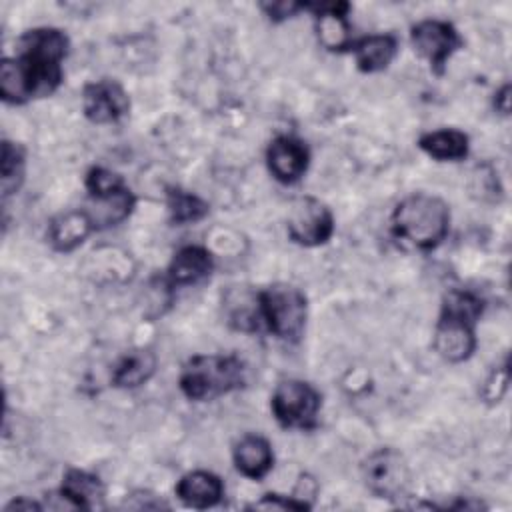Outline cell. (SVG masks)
Here are the masks:
<instances>
[{"instance_id":"cell-1","label":"cell","mask_w":512,"mask_h":512,"mask_svg":"<svg viewBox=\"0 0 512 512\" xmlns=\"http://www.w3.org/2000/svg\"><path fill=\"white\" fill-rule=\"evenodd\" d=\"M70 40L54 26L26 30L18 40L16 58L0 62V96L8 104H26L58 90L64 78L62 62Z\"/></svg>"},{"instance_id":"cell-2","label":"cell","mask_w":512,"mask_h":512,"mask_svg":"<svg viewBox=\"0 0 512 512\" xmlns=\"http://www.w3.org/2000/svg\"><path fill=\"white\" fill-rule=\"evenodd\" d=\"M484 300L472 290H450L434 328V350L452 364L468 360L476 350V322Z\"/></svg>"},{"instance_id":"cell-3","label":"cell","mask_w":512,"mask_h":512,"mask_svg":"<svg viewBox=\"0 0 512 512\" xmlns=\"http://www.w3.org/2000/svg\"><path fill=\"white\" fill-rule=\"evenodd\" d=\"M448 230L450 208L432 194H410L392 212V234L418 250L436 248L448 236Z\"/></svg>"},{"instance_id":"cell-4","label":"cell","mask_w":512,"mask_h":512,"mask_svg":"<svg viewBox=\"0 0 512 512\" xmlns=\"http://www.w3.org/2000/svg\"><path fill=\"white\" fill-rule=\"evenodd\" d=\"M178 384L188 400H214L244 388L246 364L234 354L192 356L184 364Z\"/></svg>"},{"instance_id":"cell-5","label":"cell","mask_w":512,"mask_h":512,"mask_svg":"<svg viewBox=\"0 0 512 512\" xmlns=\"http://www.w3.org/2000/svg\"><path fill=\"white\" fill-rule=\"evenodd\" d=\"M256 318L270 334L284 342H298L306 328L308 302L292 284H272L256 294Z\"/></svg>"},{"instance_id":"cell-6","label":"cell","mask_w":512,"mask_h":512,"mask_svg":"<svg viewBox=\"0 0 512 512\" xmlns=\"http://www.w3.org/2000/svg\"><path fill=\"white\" fill-rule=\"evenodd\" d=\"M322 406L320 392L304 380L280 382L270 398V408L276 422L282 428L312 430L318 424V412Z\"/></svg>"},{"instance_id":"cell-7","label":"cell","mask_w":512,"mask_h":512,"mask_svg":"<svg viewBox=\"0 0 512 512\" xmlns=\"http://www.w3.org/2000/svg\"><path fill=\"white\" fill-rule=\"evenodd\" d=\"M410 42L414 50L430 64L434 74H444L448 60L464 46L456 26L448 20L426 18L410 28Z\"/></svg>"},{"instance_id":"cell-8","label":"cell","mask_w":512,"mask_h":512,"mask_svg":"<svg viewBox=\"0 0 512 512\" xmlns=\"http://www.w3.org/2000/svg\"><path fill=\"white\" fill-rule=\"evenodd\" d=\"M286 230L288 238L300 246H320L326 244L334 234V216L318 198L302 196L292 202Z\"/></svg>"},{"instance_id":"cell-9","label":"cell","mask_w":512,"mask_h":512,"mask_svg":"<svg viewBox=\"0 0 512 512\" xmlns=\"http://www.w3.org/2000/svg\"><path fill=\"white\" fill-rule=\"evenodd\" d=\"M364 480L378 498H400L410 484L404 456L394 448H378L364 460Z\"/></svg>"},{"instance_id":"cell-10","label":"cell","mask_w":512,"mask_h":512,"mask_svg":"<svg viewBox=\"0 0 512 512\" xmlns=\"http://www.w3.org/2000/svg\"><path fill=\"white\" fill-rule=\"evenodd\" d=\"M82 110L94 124H114L130 112V98L120 82L102 78L84 86Z\"/></svg>"},{"instance_id":"cell-11","label":"cell","mask_w":512,"mask_h":512,"mask_svg":"<svg viewBox=\"0 0 512 512\" xmlns=\"http://www.w3.org/2000/svg\"><path fill=\"white\" fill-rule=\"evenodd\" d=\"M266 164L278 182L294 184L308 170L310 150L296 136H276L266 148Z\"/></svg>"},{"instance_id":"cell-12","label":"cell","mask_w":512,"mask_h":512,"mask_svg":"<svg viewBox=\"0 0 512 512\" xmlns=\"http://www.w3.org/2000/svg\"><path fill=\"white\" fill-rule=\"evenodd\" d=\"M306 10L314 14L316 34L324 48L342 52L348 50L352 44L350 38V24H348V2H320V4H308Z\"/></svg>"},{"instance_id":"cell-13","label":"cell","mask_w":512,"mask_h":512,"mask_svg":"<svg viewBox=\"0 0 512 512\" xmlns=\"http://www.w3.org/2000/svg\"><path fill=\"white\" fill-rule=\"evenodd\" d=\"M214 268V258L204 246H184L180 248L168 264L166 284L170 288L190 286L206 276H210Z\"/></svg>"},{"instance_id":"cell-14","label":"cell","mask_w":512,"mask_h":512,"mask_svg":"<svg viewBox=\"0 0 512 512\" xmlns=\"http://www.w3.org/2000/svg\"><path fill=\"white\" fill-rule=\"evenodd\" d=\"M96 230L86 210H68L54 216L48 224V242L58 252H72Z\"/></svg>"},{"instance_id":"cell-15","label":"cell","mask_w":512,"mask_h":512,"mask_svg":"<svg viewBox=\"0 0 512 512\" xmlns=\"http://www.w3.org/2000/svg\"><path fill=\"white\" fill-rule=\"evenodd\" d=\"M232 458L236 470L250 480H262L274 466L272 444L260 434H244L234 444Z\"/></svg>"},{"instance_id":"cell-16","label":"cell","mask_w":512,"mask_h":512,"mask_svg":"<svg viewBox=\"0 0 512 512\" xmlns=\"http://www.w3.org/2000/svg\"><path fill=\"white\" fill-rule=\"evenodd\" d=\"M104 492H106L104 484L96 474L78 470V468H70L62 476V486L58 490V496L70 508L94 510V508L102 506Z\"/></svg>"},{"instance_id":"cell-17","label":"cell","mask_w":512,"mask_h":512,"mask_svg":"<svg viewBox=\"0 0 512 512\" xmlns=\"http://www.w3.org/2000/svg\"><path fill=\"white\" fill-rule=\"evenodd\" d=\"M360 72L372 74L388 68L398 54V38L394 34H368L358 40H352L348 48Z\"/></svg>"},{"instance_id":"cell-18","label":"cell","mask_w":512,"mask_h":512,"mask_svg":"<svg viewBox=\"0 0 512 512\" xmlns=\"http://www.w3.org/2000/svg\"><path fill=\"white\" fill-rule=\"evenodd\" d=\"M176 496L192 508L216 506L224 496L222 478L208 470H192L176 484Z\"/></svg>"},{"instance_id":"cell-19","label":"cell","mask_w":512,"mask_h":512,"mask_svg":"<svg viewBox=\"0 0 512 512\" xmlns=\"http://www.w3.org/2000/svg\"><path fill=\"white\" fill-rule=\"evenodd\" d=\"M88 198H90V208H84V210L90 214L96 230L110 228L124 222L136 206V196L128 186L112 194L88 196Z\"/></svg>"},{"instance_id":"cell-20","label":"cell","mask_w":512,"mask_h":512,"mask_svg":"<svg viewBox=\"0 0 512 512\" xmlns=\"http://www.w3.org/2000/svg\"><path fill=\"white\" fill-rule=\"evenodd\" d=\"M418 146L430 158L440 162H458L468 156L470 138L462 130L442 128L434 132H426L420 136Z\"/></svg>"},{"instance_id":"cell-21","label":"cell","mask_w":512,"mask_h":512,"mask_svg":"<svg viewBox=\"0 0 512 512\" xmlns=\"http://www.w3.org/2000/svg\"><path fill=\"white\" fill-rule=\"evenodd\" d=\"M156 370V354L148 348L126 352L112 370V384L118 388H138L146 384Z\"/></svg>"},{"instance_id":"cell-22","label":"cell","mask_w":512,"mask_h":512,"mask_svg":"<svg viewBox=\"0 0 512 512\" xmlns=\"http://www.w3.org/2000/svg\"><path fill=\"white\" fill-rule=\"evenodd\" d=\"M26 174V150L24 146L4 140L2 142V160H0V182L4 200L20 190Z\"/></svg>"},{"instance_id":"cell-23","label":"cell","mask_w":512,"mask_h":512,"mask_svg":"<svg viewBox=\"0 0 512 512\" xmlns=\"http://www.w3.org/2000/svg\"><path fill=\"white\" fill-rule=\"evenodd\" d=\"M166 206L170 212V220L174 224H190L208 216L210 206L198 194L188 192L184 188H168Z\"/></svg>"},{"instance_id":"cell-24","label":"cell","mask_w":512,"mask_h":512,"mask_svg":"<svg viewBox=\"0 0 512 512\" xmlns=\"http://www.w3.org/2000/svg\"><path fill=\"white\" fill-rule=\"evenodd\" d=\"M508 382H510V368H508V358H504V364L492 370V374L488 376V380L482 388L484 400L490 404L500 402L508 390Z\"/></svg>"},{"instance_id":"cell-25","label":"cell","mask_w":512,"mask_h":512,"mask_svg":"<svg viewBox=\"0 0 512 512\" xmlns=\"http://www.w3.org/2000/svg\"><path fill=\"white\" fill-rule=\"evenodd\" d=\"M252 508H262V510H308L310 504L304 502V500H298L296 496L264 494L258 502L252 504Z\"/></svg>"},{"instance_id":"cell-26","label":"cell","mask_w":512,"mask_h":512,"mask_svg":"<svg viewBox=\"0 0 512 512\" xmlns=\"http://www.w3.org/2000/svg\"><path fill=\"white\" fill-rule=\"evenodd\" d=\"M306 6H308L306 2H264V4H260L264 14L272 22H284V20L296 16L298 12L306 10Z\"/></svg>"},{"instance_id":"cell-27","label":"cell","mask_w":512,"mask_h":512,"mask_svg":"<svg viewBox=\"0 0 512 512\" xmlns=\"http://www.w3.org/2000/svg\"><path fill=\"white\" fill-rule=\"evenodd\" d=\"M494 108L500 114H508L510 112V84H504L496 94H494Z\"/></svg>"},{"instance_id":"cell-28","label":"cell","mask_w":512,"mask_h":512,"mask_svg":"<svg viewBox=\"0 0 512 512\" xmlns=\"http://www.w3.org/2000/svg\"><path fill=\"white\" fill-rule=\"evenodd\" d=\"M42 510V504H38V502H32V500H26V498H16V500H12L8 506H6V510Z\"/></svg>"}]
</instances>
